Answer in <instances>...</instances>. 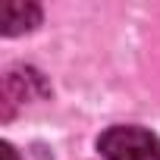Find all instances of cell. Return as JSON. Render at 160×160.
<instances>
[{
    "label": "cell",
    "mask_w": 160,
    "mask_h": 160,
    "mask_svg": "<svg viewBox=\"0 0 160 160\" xmlns=\"http://www.w3.org/2000/svg\"><path fill=\"white\" fill-rule=\"evenodd\" d=\"M41 25V7L38 3H25V0H10L0 13V32L7 38L13 35H22V32H32Z\"/></svg>",
    "instance_id": "3957f363"
},
{
    "label": "cell",
    "mask_w": 160,
    "mask_h": 160,
    "mask_svg": "<svg viewBox=\"0 0 160 160\" xmlns=\"http://www.w3.org/2000/svg\"><path fill=\"white\" fill-rule=\"evenodd\" d=\"M50 88L44 82V75L32 66H19V69H10L7 78H3V101L13 104V101H32V98H44Z\"/></svg>",
    "instance_id": "7a4b0ae2"
},
{
    "label": "cell",
    "mask_w": 160,
    "mask_h": 160,
    "mask_svg": "<svg viewBox=\"0 0 160 160\" xmlns=\"http://www.w3.org/2000/svg\"><path fill=\"white\" fill-rule=\"evenodd\" d=\"M104 160H160V138L141 126H110L98 135Z\"/></svg>",
    "instance_id": "6da1fadb"
},
{
    "label": "cell",
    "mask_w": 160,
    "mask_h": 160,
    "mask_svg": "<svg viewBox=\"0 0 160 160\" xmlns=\"http://www.w3.org/2000/svg\"><path fill=\"white\" fill-rule=\"evenodd\" d=\"M0 154H3V160H19V154L13 151V144H10V141H3V144H0Z\"/></svg>",
    "instance_id": "277c9868"
}]
</instances>
